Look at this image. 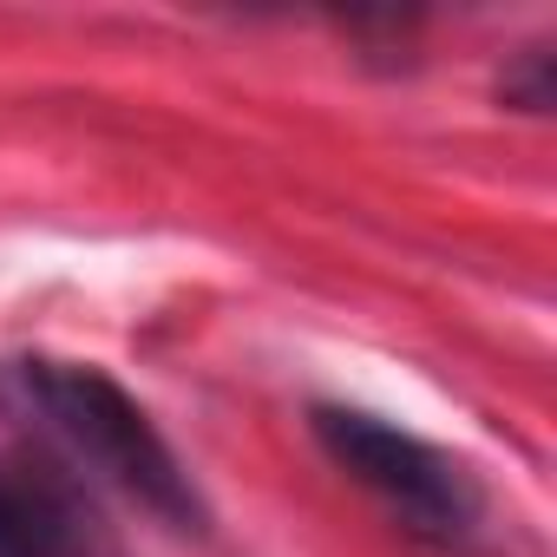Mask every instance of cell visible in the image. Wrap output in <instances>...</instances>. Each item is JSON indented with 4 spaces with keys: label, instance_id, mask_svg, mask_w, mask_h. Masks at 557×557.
I'll return each mask as SVG.
<instances>
[{
    "label": "cell",
    "instance_id": "6da1fadb",
    "mask_svg": "<svg viewBox=\"0 0 557 557\" xmlns=\"http://www.w3.org/2000/svg\"><path fill=\"white\" fill-rule=\"evenodd\" d=\"M14 381H21L27 407L40 413V433L66 453L73 472L112 485L119 498H132L138 511H151L177 531L203 524L190 472L177 466L164 433L145 420V407L112 374H99L86 361H21Z\"/></svg>",
    "mask_w": 557,
    "mask_h": 557
},
{
    "label": "cell",
    "instance_id": "7a4b0ae2",
    "mask_svg": "<svg viewBox=\"0 0 557 557\" xmlns=\"http://www.w3.org/2000/svg\"><path fill=\"white\" fill-rule=\"evenodd\" d=\"M315 440L407 531L440 537V544H459L466 531H479V485L440 446H426L374 413H348V407H315Z\"/></svg>",
    "mask_w": 557,
    "mask_h": 557
},
{
    "label": "cell",
    "instance_id": "3957f363",
    "mask_svg": "<svg viewBox=\"0 0 557 557\" xmlns=\"http://www.w3.org/2000/svg\"><path fill=\"white\" fill-rule=\"evenodd\" d=\"M0 557H119V544L60 472L0 466Z\"/></svg>",
    "mask_w": 557,
    "mask_h": 557
}]
</instances>
